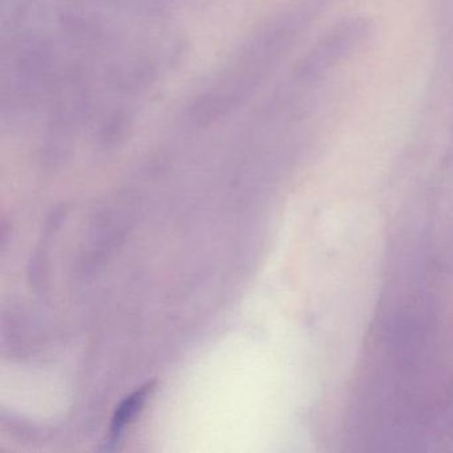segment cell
I'll return each instance as SVG.
<instances>
[{
    "mask_svg": "<svg viewBox=\"0 0 453 453\" xmlns=\"http://www.w3.org/2000/svg\"><path fill=\"white\" fill-rule=\"evenodd\" d=\"M153 387H155V381L144 384V386L136 389L134 394L126 397L123 403L119 405L118 410L115 411V415H113L112 424H111V444H116L126 426L134 420L137 413L144 407L150 392L153 391Z\"/></svg>",
    "mask_w": 453,
    "mask_h": 453,
    "instance_id": "1",
    "label": "cell"
}]
</instances>
